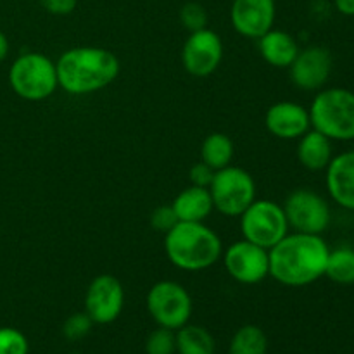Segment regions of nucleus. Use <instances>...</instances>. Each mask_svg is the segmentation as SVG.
Returning <instances> with one entry per match:
<instances>
[{
    "label": "nucleus",
    "mask_w": 354,
    "mask_h": 354,
    "mask_svg": "<svg viewBox=\"0 0 354 354\" xmlns=\"http://www.w3.org/2000/svg\"><path fill=\"white\" fill-rule=\"evenodd\" d=\"M214 351H216V342L207 328L187 324L176 330L178 354H214Z\"/></svg>",
    "instance_id": "aec40b11"
},
{
    "label": "nucleus",
    "mask_w": 354,
    "mask_h": 354,
    "mask_svg": "<svg viewBox=\"0 0 354 354\" xmlns=\"http://www.w3.org/2000/svg\"><path fill=\"white\" fill-rule=\"evenodd\" d=\"M311 128L332 142L354 140V92L342 86L318 90L311 100Z\"/></svg>",
    "instance_id": "20e7f679"
},
{
    "label": "nucleus",
    "mask_w": 354,
    "mask_h": 354,
    "mask_svg": "<svg viewBox=\"0 0 354 354\" xmlns=\"http://www.w3.org/2000/svg\"><path fill=\"white\" fill-rule=\"evenodd\" d=\"M209 194L218 213L239 218L256 201V182L244 168L230 165L214 173Z\"/></svg>",
    "instance_id": "423d86ee"
},
{
    "label": "nucleus",
    "mask_w": 354,
    "mask_h": 354,
    "mask_svg": "<svg viewBox=\"0 0 354 354\" xmlns=\"http://www.w3.org/2000/svg\"><path fill=\"white\" fill-rule=\"evenodd\" d=\"M239 220L242 239L268 251L290 230L282 204L270 199H256Z\"/></svg>",
    "instance_id": "0eeeda50"
},
{
    "label": "nucleus",
    "mask_w": 354,
    "mask_h": 354,
    "mask_svg": "<svg viewBox=\"0 0 354 354\" xmlns=\"http://www.w3.org/2000/svg\"><path fill=\"white\" fill-rule=\"evenodd\" d=\"M334 158L332 140L317 130H308L297 138V161L310 171H325Z\"/></svg>",
    "instance_id": "a211bd4d"
},
{
    "label": "nucleus",
    "mask_w": 354,
    "mask_h": 354,
    "mask_svg": "<svg viewBox=\"0 0 354 354\" xmlns=\"http://www.w3.org/2000/svg\"><path fill=\"white\" fill-rule=\"evenodd\" d=\"M9 85L12 92L28 102L48 99L59 88L55 61L41 52H24L9 68Z\"/></svg>",
    "instance_id": "39448f33"
},
{
    "label": "nucleus",
    "mask_w": 354,
    "mask_h": 354,
    "mask_svg": "<svg viewBox=\"0 0 354 354\" xmlns=\"http://www.w3.org/2000/svg\"><path fill=\"white\" fill-rule=\"evenodd\" d=\"M234 154L235 147L232 138L228 135L220 133V131L207 135L201 145V161L209 165L214 171L230 166Z\"/></svg>",
    "instance_id": "412c9836"
},
{
    "label": "nucleus",
    "mask_w": 354,
    "mask_h": 354,
    "mask_svg": "<svg viewBox=\"0 0 354 354\" xmlns=\"http://www.w3.org/2000/svg\"><path fill=\"white\" fill-rule=\"evenodd\" d=\"M93 322L88 315L83 311V313H73L71 317L66 318L64 325H62V334H64L66 339L69 341H80L85 335L90 334L93 327Z\"/></svg>",
    "instance_id": "bb28decb"
},
{
    "label": "nucleus",
    "mask_w": 354,
    "mask_h": 354,
    "mask_svg": "<svg viewBox=\"0 0 354 354\" xmlns=\"http://www.w3.org/2000/svg\"><path fill=\"white\" fill-rule=\"evenodd\" d=\"M214 173L216 171H214L209 165H206L204 161H197L189 171L190 185L209 189L211 182H213V178H214Z\"/></svg>",
    "instance_id": "c85d7f7f"
},
{
    "label": "nucleus",
    "mask_w": 354,
    "mask_h": 354,
    "mask_svg": "<svg viewBox=\"0 0 354 354\" xmlns=\"http://www.w3.org/2000/svg\"><path fill=\"white\" fill-rule=\"evenodd\" d=\"M223 59V41L216 31L203 28L189 33L182 47V66L190 76L206 78L213 75Z\"/></svg>",
    "instance_id": "f8f14e48"
},
{
    "label": "nucleus",
    "mask_w": 354,
    "mask_h": 354,
    "mask_svg": "<svg viewBox=\"0 0 354 354\" xmlns=\"http://www.w3.org/2000/svg\"><path fill=\"white\" fill-rule=\"evenodd\" d=\"M334 68L330 50L324 45H310L297 52L289 66L290 82L304 92H318L325 88Z\"/></svg>",
    "instance_id": "ddd939ff"
},
{
    "label": "nucleus",
    "mask_w": 354,
    "mask_h": 354,
    "mask_svg": "<svg viewBox=\"0 0 354 354\" xmlns=\"http://www.w3.org/2000/svg\"><path fill=\"white\" fill-rule=\"evenodd\" d=\"M7 55H9V40H7L6 33L0 30V62L6 61Z\"/></svg>",
    "instance_id": "2f4dec72"
},
{
    "label": "nucleus",
    "mask_w": 354,
    "mask_h": 354,
    "mask_svg": "<svg viewBox=\"0 0 354 354\" xmlns=\"http://www.w3.org/2000/svg\"><path fill=\"white\" fill-rule=\"evenodd\" d=\"M328 196L337 206L354 211V151L334 156L325 169Z\"/></svg>",
    "instance_id": "dca6fc26"
},
{
    "label": "nucleus",
    "mask_w": 354,
    "mask_h": 354,
    "mask_svg": "<svg viewBox=\"0 0 354 354\" xmlns=\"http://www.w3.org/2000/svg\"><path fill=\"white\" fill-rule=\"evenodd\" d=\"M180 23L189 33L207 28V10L199 2H187L180 9Z\"/></svg>",
    "instance_id": "a878e982"
},
{
    "label": "nucleus",
    "mask_w": 354,
    "mask_h": 354,
    "mask_svg": "<svg viewBox=\"0 0 354 354\" xmlns=\"http://www.w3.org/2000/svg\"><path fill=\"white\" fill-rule=\"evenodd\" d=\"M40 3L52 16H68L75 12L78 0H40Z\"/></svg>",
    "instance_id": "c756f323"
},
{
    "label": "nucleus",
    "mask_w": 354,
    "mask_h": 354,
    "mask_svg": "<svg viewBox=\"0 0 354 354\" xmlns=\"http://www.w3.org/2000/svg\"><path fill=\"white\" fill-rule=\"evenodd\" d=\"M265 127L270 135L280 140H297L311 130L310 111L294 100H280L266 111Z\"/></svg>",
    "instance_id": "2eb2a0df"
},
{
    "label": "nucleus",
    "mask_w": 354,
    "mask_h": 354,
    "mask_svg": "<svg viewBox=\"0 0 354 354\" xmlns=\"http://www.w3.org/2000/svg\"><path fill=\"white\" fill-rule=\"evenodd\" d=\"M124 306V289L111 273L97 275L85 292V313L95 325H109L120 318Z\"/></svg>",
    "instance_id": "9b49d317"
},
{
    "label": "nucleus",
    "mask_w": 354,
    "mask_h": 354,
    "mask_svg": "<svg viewBox=\"0 0 354 354\" xmlns=\"http://www.w3.org/2000/svg\"><path fill=\"white\" fill-rule=\"evenodd\" d=\"M268 337L258 325H244L234 334L228 354H266Z\"/></svg>",
    "instance_id": "5701e85b"
},
{
    "label": "nucleus",
    "mask_w": 354,
    "mask_h": 354,
    "mask_svg": "<svg viewBox=\"0 0 354 354\" xmlns=\"http://www.w3.org/2000/svg\"><path fill=\"white\" fill-rule=\"evenodd\" d=\"M59 88L69 95H88L109 86L121 71L120 59L104 47H73L55 61Z\"/></svg>",
    "instance_id": "f03ea898"
},
{
    "label": "nucleus",
    "mask_w": 354,
    "mask_h": 354,
    "mask_svg": "<svg viewBox=\"0 0 354 354\" xmlns=\"http://www.w3.org/2000/svg\"><path fill=\"white\" fill-rule=\"evenodd\" d=\"M176 353V330L158 327L149 334L145 341V354H175Z\"/></svg>",
    "instance_id": "b1692460"
},
{
    "label": "nucleus",
    "mask_w": 354,
    "mask_h": 354,
    "mask_svg": "<svg viewBox=\"0 0 354 354\" xmlns=\"http://www.w3.org/2000/svg\"><path fill=\"white\" fill-rule=\"evenodd\" d=\"M178 223V218H176L175 209H173L171 204H162L158 206L151 213V227L156 232H161V234H168L175 225Z\"/></svg>",
    "instance_id": "cd10ccee"
},
{
    "label": "nucleus",
    "mask_w": 354,
    "mask_h": 354,
    "mask_svg": "<svg viewBox=\"0 0 354 354\" xmlns=\"http://www.w3.org/2000/svg\"><path fill=\"white\" fill-rule=\"evenodd\" d=\"M228 275L242 286H256L270 277L268 249L241 239L228 245L221 254Z\"/></svg>",
    "instance_id": "9d476101"
},
{
    "label": "nucleus",
    "mask_w": 354,
    "mask_h": 354,
    "mask_svg": "<svg viewBox=\"0 0 354 354\" xmlns=\"http://www.w3.org/2000/svg\"><path fill=\"white\" fill-rule=\"evenodd\" d=\"M258 45L263 61L279 69H289L297 52L301 50L292 35L283 30H275V28L259 37Z\"/></svg>",
    "instance_id": "f3484780"
},
{
    "label": "nucleus",
    "mask_w": 354,
    "mask_h": 354,
    "mask_svg": "<svg viewBox=\"0 0 354 354\" xmlns=\"http://www.w3.org/2000/svg\"><path fill=\"white\" fill-rule=\"evenodd\" d=\"M147 311L158 327L178 330L192 317V297L182 283L175 280H159L147 292Z\"/></svg>",
    "instance_id": "6e6552de"
},
{
    "label": "nucleus",
    "mask_w": 354,
    "mask_h": 354,
    "mask_svg": "<svg viewBox=\"0 0 354 354\" xmlns=\"http://www.w3.org/2000/svg\"><path fill=\"white\" fill-rule=\"evenodd\" d=\"M334 6L342 16L354 17V0H334Z\"/></svg>",
    "instance_id": "7c9ffc66"
},
{
    "label": "nucleus",
    "mask_w": 354,
    "mask_h": 354,
    "mask_svg": "<svg viewBox=\"0 0 354 354\" xmlns=\"http://www.w3.org/2000/svg\"><path fill=\"white\" fill-rule=\"evenodd\" d=\"M275 16V0H234L230 7L234 30L242 37L254 40L272 30Z\"/></svg>",
    "instance_id": "4468645a"
},
{
    "label": "nucleus",
    "mask_w": 354,
    "mask_h": 354,
    "mask_svg": "<svg viewBox=\"0 0 354 354\" xmlns=\"http://www.w3.org/2000/svg\"><path fill=\"white\" fill-rule=\"evenodd\" d=\"M325 277L337 286L354 283V249L349 245L330 249L327 259Z\"/></svg>",
    "instance_id": "4be33fe9"
},
{
    "label": "nucleus",
    "mask_w": 354,
    "mask_h": 354,
    "mask_svg": "<svg viewBox=\"0 0 354 354\" xmlns=\"http://www.w3.org/2000/svg\"><path fill=\"white\" fill-rule=\"evenodd\" d=\"M165 252L175 268L203 272L220 261L223 242L204 221H178L165 234Z\"/></svg>",
    "instance_id": "7ed1b4c3"
},
{
    "label": "nucleus",
    "mask_w": 354,
    "mask_h": 354,
    "mask_svg": "<svg viewBox=\"0 0 354 354\" xmlns=\"http://www.w3.org/2000/svg\"><path fill=\"white\" fill-rule=\"evenodd\" d=\"M178 221H204L213 213V199L209 189L189 185L171 203Z\"/></svg>",
    "instance_id": "6ab92c4d"
},
{
    "label": "nucleus",
    "mask_w": 354,
    "mask_h": 354,
    "mask_svg": "<svg viewBox=\"0 0 354 354\" xmlns=\"http://www.w3.org/2000/svg\"><path fill=\"white\" fill-rule=\"evenodd\" d=\"M330 248L322 235L287 234L268 251L270 277L286 287H306L325 277Z\"/></svg>",
    "instance_id": "f257e3e1"
},
{
    "label": "nucleus",
    "mask_w": 354,
    "mask_h": 354,
    "mask_svg": "<svg viewBox=\"0 0 354 354\" xmlns=\"http://www.w3.org/2000/svg\"><path fill=\"white\" fill-rule=\"evenodd\" d=\"M289 228L301 234L322 235L332 221L327 199L311 189H296L282 204Z\"/></svg>",
    "instance_id": "1a4fd4ad"
},
{
    "label": "nucleus",
    "mask_w": 354,
    "mask_h": 354,
    "mask_svg": "<svg viewBox=\"0 0 354 354\" xmlns=\"http://www.w3.org/2000/svg\"><path fill=\"white\" fill-rule=\"evenodd\" d=\"M30 342L26 335L14 327H0V354H28Z\"/></svg>",
    "instance_id": "393cba45"
}]
</instances>
